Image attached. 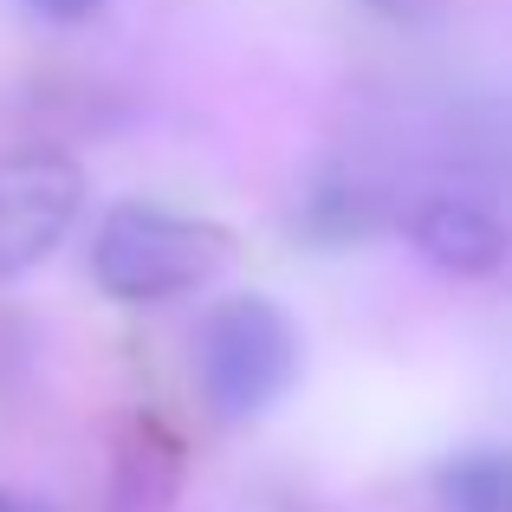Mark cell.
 Listing matches in <instances>:
<instances>
[{
    "label": "cell",
    "instance_id": "6da1fadb",
    "mask_svg": "<svg viewBox=\"0 0 512 512\" xmlns=\"http://www.w3.org/2000/svg\"><path fill=\"white\" fill-rule=\"evenodd\" d=\"M234 266V234L201 214H175L156 201H124L98 221L91 279L124 305H163L214 286Z\"/></svg>",
    "mask_w": 512,
    "mask_h": 512
},
{
    "label": "cell",
    "instance_id": "7a4b0ae2",
    "mask_svg": "<svg viewBox=\"0 0 512 512\" xmlns=\"http://www.w3.org/2000/svg\"><path fill=\"white\" fill-rule=\"evenodd\" d=\"M195 370L227 422H253L299 383V331L273 299H227L195 338Z\"/></svg>",
    "mask_w": 512,
    "mask_h": 512
},
{
    "label": "cell",
    "instance_id": "3957f363",
    "mask_svg": "<svg viewBox=\"0 0 512 512\" xmlns=\"http://www.w3.org/2000/svg\"><path fill=\"white\" fill-rule=\"evenodd\" d=\"M85 208V175L59 150L0 156V279H20L72 234Z\"/></svg>",
    "mask_w": 512,
    "mask_h": 512
},
{
    "label": "cell",
    "instance_id": "277c9868",
    "mask_svg": "<svg viewBox=\"0 0 512 512\" xmlns=\"http://www.w3.org/2000/svg\"><path fill=\"white\" fill-rule=\"evenodd\" d=\"M402 227H409L415 253H422L428 266H441V273H461V279H487L506 266L512 253V234L506 221L487 208V201L474 195H422L409 214H402Z\"/></svg>",
    "mask_w": 512,
    "mask_h": 512
},
{
    "label": "cell",
    "instance_id": "5b68a950",
    "mask_svg": "<svg viewBox=\"0 0 512 512\" xmlns=\"http://www.w3.org/2000/svg\"><path fill=\"white\" fill-rule=\"evenodd\" d=\"M441 512H512V454L480 448L441 467Z\"/></svg>",
    "mask_w": 512,
    "mask_h": 512
},
{
    "label": "cell",
    "instance_id": "8992f818",
    "mask_svg": "<svg viewBox=\"0 0 512 512\" xmlns=\"http://www.w3.org/2000/svg\"><path fill=\"white\" fill-rule=\"evenodd\" d=\"M26 13H39V20H59V26H72V20H91V13L104 7V0H20Z\"/></svg>",
    "mask_w": 512,
    "mask_h": 512
},
{
    "label": "cell",
    "instance_id": "52a82bcc",
    "mask_svg": "<svg viewBox=\"0 0 512 512\" xmlns=\"http://www.w3.org/2000/svg\"><path fill=\"white\" fill-rule=\"evenodd\" d=\"M0 512H33V506H20L13 493H0Z\"/></svg>",
    "mask_w": 512,
    "mask_h": 512
}]
</instances>
